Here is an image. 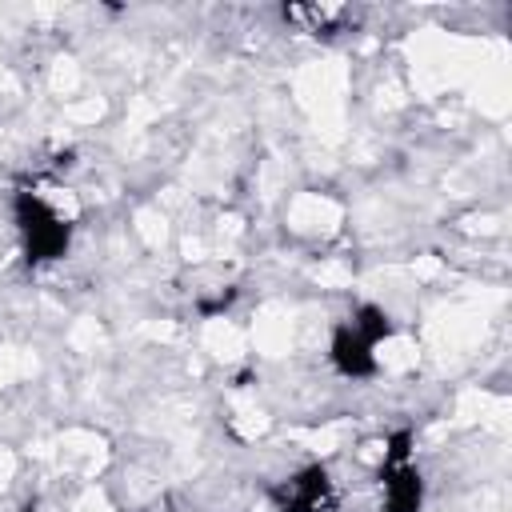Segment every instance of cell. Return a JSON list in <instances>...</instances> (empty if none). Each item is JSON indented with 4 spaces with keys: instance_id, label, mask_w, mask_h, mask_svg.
<instances>
[{
    "instance_id": "1",
    "label": "cell",
    "mask_w": 512,
    "mask_h": 512,
    "mask_svg": "<svg viewBox=\"0 0 512 512\" xmlns=\"http://www.w3.org/2000/svg\"><path fill=\"white\" fill-rule=\"evenodd\" d=\"M392 332H396V324L380 304H360L348 320H340L332 328V340H328L332 368L344 380H372L380 372L376 344H384Z\"/></svg>"
},
{
    "instance_id": "2",
    "label": "cell",
    "mask_w": 512,
    "mask_h": 512,
    "mask_svg": "<svg viewBox=\"0 0 512 512\" xmlns=\"http://www.w3.org/2000/svg\"><path fill=\"white\" fill-rule=\"evenodd\" d=\"M12 220H16V232H20V248H24V260L32 268L40 264H52L68 252L72 244V224L68 216H60L40 192L32 188H20L12 196Z\"/></svg>"
},
{
    "instance_id": "3",
    "label": "cell",
    "mask_w": 512,
    "mask_h": 512,
    "mask_svg": "<svg viewBox=\"0 0 512 512\" xmlns=\"http://www.w3.org/2000/svg\"><path fill=\"white\" fill-rule=\"evenodd\" d=\"M412 428H396L384 440V460H380V512H420L424 508V476L412 464Z\"/></svg>"
},
{
    "instance_id": "4",
    "label": "cell",
    "mask_w": 512,
    "mask_h": 512,
    "mask_svg": "<svg viewBox=\"0 0 512 512\" xmlns=\"http://www.w3.org/2000/svg\"><path fill=\"white\" fill-rule=\"evenodd\" d=\"M276 512H336V484L324 464H308L268 488Z\"/></svg>"
}]
</instances>
